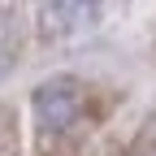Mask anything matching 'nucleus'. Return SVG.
Masks as SVG:
<instances>
[{"instance_id": "f257e3e1", "label": "nucleus", "mask_w": 156, "mask_h": 156, "mask_svg": "<svg viewBox=\"0 0 156 156\" xmlns=\"http://www.w3.org/2000/svg\"><path fill=\"white\" fill-rule=\"evenodd\" d=\"M83 83L69 74H52L44 78V83L35 87L30 95V113H35V126L44 130V134H61L78 122V113H83Z\"/></svg>"}, {"instance_id": "f03ea898", "label": "nucleus", "mask_w": 156, "mask_h": 156, "mask_svg": "<svg viewBox=\"0 0 156 156\" xmlns=\"http://www.w3.org/2000/svg\"><path fill=\"white\" fill-rule=\"evenodd\" d=\"M100 9H91V5H69V0H52V5H39L35 17H39V35H48V39H61V35H74L78 26V17H95Z\"/></svg>"}, {"instance_id": "7ed1b4c3", "label": "nucleus", "mask_w": 156, "mask_h": 156, "mask_svg": "<svg viewBox=\"0 0 156 156\" xmlns=\"http://www.w3.org/2000/svg\"><path fill=\"white\" fill-rule=\"evenodd\" d=\"M9 69H13V52H9V48H0V78H5Z\"/></svg>"}]
</instances>
